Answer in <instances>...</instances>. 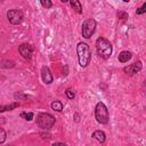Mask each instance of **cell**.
Returning <instances> with one entry per match:
<instances>
[{
  "mask_svg": "<svg viewBox=\"0 0 146 146\" xmlns=\"http://www.w3.org/2000/svg\"><path fill=\"white\" fill-rule=\"evenodd\" d=\"M76 54L79 64L81 67H87L91 59V51L89 46L86 42H79L76 46Z\"/></svg>",
  "mask_w": 146,
  "mask_h": 146,
  "instance_id": "obj_2",
  "label": "cell"
},
{
  "mask_svg": "<svg viewBox=\"0 0 146 146\" xmlns=\"http://www.w3.org/2000/svg\"><path fill=\"white\" fill-rule=\"evenodd\" d=\"M117 17L121 18V19H125V18H128V14L124 13V11H119L117 13Z\"/></svg>",
  "mask_w": 146,
  "mask_h": 146,
  "instance_id": "obj_21",
  "label": "cell"
},
{
  "mask_svg": "<svg viewBox=\"0 0 146 146\" xmlns=\"http://www.w3.org/2000/svg\"><path fill=\"white\" fill-rule=\"evenodd\" d=\"M51 108H52L54 111H56V112H62V111H63V104H62V102H59V100H54V102L51 103Z\"/></svg>",
  "mask_w": 146,
  "mask_h": 146,
  "instance_id": "obj_14",
  "label": "cell"
},
{
  "mask_svg": "<svg viewBox=\"0 0 146 146\" xmlns=\"http://www.w3.org/2000/svg\"><path fill=\"white\" fill-rule=\"evenodd\" d=\"M33 113L32 112H22L21 113V117H23L26 121H32L33 120Z\"/></svg>",
  "mask_w": 146,
  "mask_h": 146,
  "instance_id": "obj_15",
  "label": "cell"
},
{
  "mask_svg": "<svg viewBox=\"0 0 146 146\" xmlns=\"http://www.w3.org/2000/svg\"><path fill=\"white\" fill-rule=\"evenodd\" d=\"M55 117L49 113H39L36 115V124L43 130L50 129L55 124Z\"/></svg>",
  "mask_w": 146,
  "mask_h": 146,
  "instance_id": "obj_4",
  "label": "cell"
},
{
  "mask_svg": "<svg viewBox=\"0 0 146 146\" xmlns=\"http://www.w3.org/2000/svg\"><path fill=\"white\" fill-rule=\"evenodd\" d=\"M7 18H8L10 24L17 25L23 21L24 16H23V13L18 9H10L7 11Z\"/></svg>",
  "mask_w": 146,
  "mask_h": 146,
  "instance_id": "obj_6",
  "label": "cell"
},
{
  "mask_svg": "<svg viewBox=\"0 0 146 146\" xmlns=\"http://www.w3.org/2000/svg\"><path fill=\"white\" fill-rule=\"evenodd\" d=\"M60 1H62V2H64V3H65V2H67V1H68V0H60Z\"/></svg>",
  "mask_w": 146,
  "mask_h": 146,
  "instance_id": "obj_25",
  "label": "cell"
},
{
  "mask_svg": "<svg viewBox=\"0 0 146 146\" xmlns=\"http://www.w3.org/2000/svg\"><path fill=\"white\" fill-rule=\"evenodd\" d=\"M75 121H76V122L79 121V114H75Z\"/></svg>",
  "mask_w": 146,
  "mask_h": 146,
  "instance_id": "obj_24",
  "label": "cell"
},
{
  "mask_svg": "<svg viewBox=\"0 0 146 146\" xmlns=\"http://www.w3.org/2000/svg\"><path fill=\"white\" fill-rule=\"evenodd\" d=\"M18 51L22 55V57L25 58V59H31V57L33 55V48L29 43H22V44H19L18 46Z\"/></svg>",
  "mask_w": 146,
  "mask_h": 146,
  "instance_id": "obj_7",
  "label": "cell"
},
{
  "mask_svg": "<svg viewBox=\"0 0 146 146\" xmlns=\"http://www.w3.org/2000/svg\"><path fill=\"white\" fill-rule=\"evenodd\" d=\"M122 1H123V2H129L130 0H122Z\"/></svg>",
  "mask_w": 146,
  "mask_h": 146,
  "instance_id": "obj_26",
  "label": "cell"
},
{
  "mask_svg": "<svg viewBox=\"0 0 146 146\" xmlns=\"http://www.w3.org/2000/svg\"><path fill=\"white\" fill-rule=\"evenodd\" d=\"M92 137H94L96 140H98L100 144L105 143V140H106V135H105V132L102 131V130H96V131L92 133Z\"/></svg>",
  "mask_w": 146,
  "mask_h": 146,
  "instance_id": "obj_11",
  "label": "cell"
},
{
  "mask_svg": "<svg viewBox=\"0 0 146 146\" xmlns=\"http://www.w3.org/2000/svg\"><path fill=\"white\" fill-rule=\"evenodd\" d=\"M6 140V131L3 128L0 129V144H3Z\"/></svg>",
  "mask_w": 146,
  "mask_h": 146,
  "instance_id": "obj_19",
  "label": "cell"
},
{
  "mask_svg": "<svg viewBox=\"0 0 146 146\" xmlns=\"http://www.w3.org/2000/svg\"><path fill=\"white\" fill-rule=\"evenodd\" d=\"M40 2H41V5H42V7L46 8V9H49V8L52 7L51 0H40Z\"/></svg>",
  "mask_w": 146,
  "mask_h": 146,
  "instance_id": "obj_16",
  "label": "cell"
},
{
  "mask_svg": "<svg viewBox=\"0 0 146 146\" xmlns=\"http://www.w3.org/2000/svg\"><path fill=\"white\" fill-rule=\"evenodd\" d=\"M144 13H146V1L143 3L141 7L137 8V10H136V14H137V15H141V14H144Z\"/></svg>",
  "mask_w": 146,
  "mask_h": 146,
  "instance_id": "obj_18",
  "label": "cell"
},
{
  "mask_svg": "<svg viewBox=\"0 0 146 146\" xmlns=\"http://www.w3.org/2000/svg\"><path fill=\"white\" fill-rule=\"evenodd\" d=\"M96 26H97V23L94 18H87L83 23H82V26H81V33H82V36L84 39H89L91 38V35L95 33L96 31Z\"/></svg>",
  "mask_w": 146,
  "mask_h": 146,
  "instance_id": "obj_5",
  "label": "cell"
},
{
  "mask_svg": "<svg viewBox=\"0 0 146 146\" xmlns=\"http://www.w3.org/2000/svg\"><path fill=\"white\" fill-rule=\"evenodd\" d=\"M95 117H96L97 122L100 124H107L108 123L110 114H108V110L104 103H102V102L97 103V105L95 107Z\"/></svg>",
  "mask_w": 146,
  "mask_h": 146,
  "instance_id": "obj_3",
  "label": "cell"
},
{
  "mask_svg": "<svg viewBox=\"0 0 146 146\" xmlns=\"http://www.w3.org/2000/svg\"><path fill=\"white\" fill-rule=\"evenodd\" d=\"M71 7L78 13V14H82V5L80 2V0H68Z\"/></svg>",
  "mask_w": 146,
  "mask_h": 146,
  "instance_id": "obj_12",
  "label": "cell"
},
{
  "mask_svg": "<svg viewBox=\"0 0 146 146\" xmlns=\"http://www.w3.org/2000/svg\"><path fill=\"white\" fill-rule=\"evenodd\" d=\"M96 50H97V54L99 57H102L103 59H108L112 55L113 47L107 39L99 36L96 40Z\"/></svg>",
  "mask_w": 146,
  "mask_h": 146,
  "instance_id": "obj_1",
  "label": "cell"
},
{
  "mask_svg": "<svg viewBox=\"0 0 146 146\" xmlns=\"http://www.w3.org/2000/svg\"><path fill=\"white\" fill-rule=\"evenodd\" d=\"M131 57H132V54H131L130 51L123 50V51H121V52L119 54L117 59H119V62H121V63H127Z\"/></svg>",
  "mask_w": 146,
  "mask_h": 146,
  "instance_id": "obj_10",
  "label": "cell"
},
{
  "mask_svg": "<svg viewBox=\"0 0 146 146\" xmlns=\"http://www.w3.org/2000/svg\"><path fill=\"white\" fill-rule=\"evenodd\" d=\"M41 79L46 84H50L52 82L54 78H52V74H51L48 66H42L41 67Z\"/></svg>",
  "mask_w": 146,
  "mask_h": 146,
  "instance_id": "obj_9",
  "label": "cell"
},
{
  "mask_svg": "<svg viewBox=\"0 0 146 146\" xmlns=\"http://www.w3.org/2000/svg\"><path fill=\"white\" fill-rule=\"evenodd\" d=\"M141 68H143L141 62H140V60H137V62H135L133 64L125 66V67L123 68V72L127 73V74H129V75H133V74H136L137 72H139Z\"/></svg>",
  "mask_w": 146,
  "mask_h": 146,
  "instance_id": "obj_8",
  "label": "cell"
},
{
  "mask_svg": "<svg viewBox=\"0 0 146 146\" xmlns=\"http://www.w3.org/2000/svg\"><path fill=\"white\" fill-rule=\"evenodd\" d=\"M41 136H42V138L44 139V138H49L50 137V135H43V133H41Z\"/></svg>",
  "mask_w": 146,
  "mask_h": 146,
  "instance_id": "obj_22",
  "label": "cell"
},
{
  "mask_svg": "<svg viewBox=\"0 0 146 146\" xmlns=\"http://www.w3.org/2000/svg\"><path fill=\"white\" fill-rule=\"evenodd\" d=\"M14 66H15V63L13 60H2L1 67L6 68V67H14Z\"/></svg>",
  "mask_w": 146,
  "mask_h": 146,
  "instance_id": "obj_17",
  "label": "cell"
},
{
  "mask_svg": "<svg viewBox=\"0 0 146 146\" xmlns=\"http://www.w3.org/2000/svg\"><path fill=\"white\" fill-rule=\"evenodd\" d=\"M55 145H65V143H54V146Z\"/></svg>",
  "mask_w": 146,
  "mask_h": 146,
  "instance_id": "obj_23",
  "label": "cell"
},
{
  "mask_svg": "<svg viewBox=\"0 0 146 146\" xmlns=\"http://www.w3.org/2000/svg\"><path fill=\"white\" fill-rule=\"evenodd\" d=\"M18 106H19V103H18V102H15V103L9 104V105H2V106H0V112L11 111V110H14V108H16V107H18Z\"/></svg>",
  "mask_w": 146,
  "mask_h": 146,
  "instance_id": "obj_13",
  "label": "cell"
},
{
  "mask_svg": "<svg viewBox=\"0 0 146 146\" xmlns=\"http://www.w3.org/2000/svg\"><path fill=\"white\" fill-rule=\"evenodd\" d=\"M65 94H66V96H67V98H68V99H73V98L75 97L74 91H73V90H71V89H67V90L65 91Z\"/></svg>",
  "mask_w": 146,
  "mask_h": 146,
  "instance_id": "obj_20",
  "label": "cell"
}]
</instances>
